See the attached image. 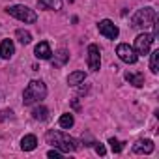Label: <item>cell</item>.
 Instances as JSON below:
<instances>
[{
  "instance_id": "5",
  "label": "cell",
  "mask_w": 159,
  "mask_h": 159,
  "mask_svg": "<svg viewBox=\"0 0 159 159\" xmlns=\"http://www.w3.org/2000/svg\"><path fill=\"white\" fill-rule=\"evenodd\" d=\"M152 43H153V36L152 34H139L137 38H135V52L137 54H148L150 52V47H152Z\"/></svg>"
},
{
  "instance_id": "3",
  "label": "cell",
  "mask_w": 159,
  "mask_h": 159,
  "mask_svg": "<svg viewBox=\"0 0 159 159\" xmlns=\"http://www.w3.org/2000/svg\"><path fill=\"white\" fill-rule=\"evenodd\" d=\"M155 19H157L155 10L148 6V8L139 10V11L131 17V26H133V28H150V26L155 23Z\"/></svg>"
},
{
  "instance_id": "25",
  "label": "cell",
  "mask_w": 159,
  "mask_h": 159,
  "mask_svg": "<svg viewBox=\"0 0 159 159\" xmlns=\"http://www.w3.org/2000/svg\"><path fill=\"white\" fill-rule=\"evenodd\" d=\"M73 109H77V111L81 109V105H79V101H77V99H73Z\"/></svg>"
},
{
  "instance_id": "20",
  "label": "cell",
  "mask_w": 159,
  "mask_h": 159,
  "mask_svg": "<svg viewBox=\"0 0 159 159\" xmlns=\"http://www.w3.org/2000/svg\"><path fill=\"white\" fill-rule=\"evenodd\" d=\"M150 69H152V73L159 71V51H153L150 54Z\"/></svg>"
},
{
  "instance_id": "17",
  "label": "cell",
  "mask_w": 159,
  "mask_h": 159,
  "mask_svg": "<svg viewBox=\"0 0 159 159\" xmlns=\"http://www.w3.org/2000/svg\"><path fill=\"white\" fill-rule=\"evenodd\" d=\"M32 118L38 120V122H45V120H49V109L43 107V105L34 107V111H32Z\"/></svg>"
},
{
  "instance_id": "26",
  "label": "cell",
  "mask_w": 159,
  "mask_h": 159,
  "mask_svg": "<svg viewBox=\"0 0 159 159\" xmlns=\"http://www.w3.org/2000/svg\"><path fill=\"white\" fill-rule=\"evenodd\" d=\"M67 2H73V0H67Z\"/></svg>"
},
{
  "instance_id": "15",
  "label": "cell",
  "mask_w": 159,
  "mask_h": 159,
  "mask_svg": "<svg viewBox=\"0 0 159 159\" xmlns=\"http://www.w3.org/2000/svg\"><path fill=\"white\" fill-rule=\"evenodd\" d=\"M38 6L41 10L58 11V10H62V0H38Z\"/></svg>"
},
{
  "instance_id": "16",
  "label": "cell",
  "mask_w": 159,
  "mask_h": 159,
  "mask_svg": "<svg viewBox=\"0 0 159 159\" xmlns=\"http://www.w3.org/2000/svg\"><path fill=\"white\" fill-rule=\"evenodd\" d=\"M36 146H38L36 135H25V137L21 139V148H23L25 152H32V150H36Z\"/></svg>"
},
{
  "instance_id": "23",
  "label": "cell",
  "mask_w": 159,
  "mask_h": 159,
  "mask_svg": "<svg viewBox=\"0 0 159 159\" xmlns=\"http://www.w3.org/2000/svg\"><path fill=\"white\" fill-rule=\"evenodd\" d=\"M8 118H13V111H2L0 112V120H8Z\"/></svg>"
},
{
  "instance_id": "10",
  "label": "cell",
  "mask_w": 159,
  "mask_h": 159,
  "mask_svg": "<svg viewBox=\"0 0 159 159\" xmlns=\"http://www.w3.org/2000/svg\"><path fill=\"white\" fill-rule=\"evenodd\" d=\"M153 142L150 139H144V140H139L135 146H133V153H152L153 152Z\"/></svg>"
},
{
  "instance_id": "8",
  "label": "cell",
  "mask_w": 159,
  "mask_h": 159,
  "mask_svg": "<svg viewBox=\"0 0 159 159\" xmlns=\"http://www.w3.org/2000/svg\"><path fill=\"white\" fill-rule=\"evenodd\" d=\"M98 28H99V34H103L107 39H116V38L120 36V30H118V26H116L112 21H109V19H103V21H99Z\"/></svg>"
},
{
  "instance_id": "21",
  "label": "cell",
  "mask_w": 159,
  "mask_h": 159,
  "mask_svg": "<svg viewBox=\"0 0 159 159\" xmlns=\"http://www.w3.org/2000/svg\"><path fill=\"white\" fill-rule=\"evenodd\" d=\"M109 144H111V150H112L114 153H120V152L124 150V142H120V140H118V139H114V137H112V139H109Z\"/></svg>"
},
{
  "instance_id": "11",
  "label": "cell",
  "mask_w": 159,
  "mask_h": 159,
  "mask_svg": "<svg viewBox=\"0 0 159 159\" xmlns=\"http://www.w3.org/2000/svg\"><path fill=\"white\" fill-rule=\"evenodd\" d=\"M124 77H125V81H127L129 84H133V86H137V88H142V86H144V75L139 73V71H135V73H133V71H127Z\"/></svg>"
},
{
  "instance_id": "12",
  "label": "cell",
  "mask_w": 159,
  "mask_h": 159,
  "mask_svg": "<svg viewBox=\"0 0 159 159\" xmlns=\"http://www.w3.org/2000/svg\"><path fill=\"white\" fill-rule=\"evenodd\" d=\"M67 60H69V52H67L66 49H58V51L54 52V58L51 60V64H52V67L58 69V67H62Z\"/></svg>"
},
{
  "instance_id": "19",
  "label": "cell",
  "mask_w": 159,
  "mask_h": 159,
  "mask_svg": "<svg viewBox=\"0 0 159 159\" xmlns=\"http://www.w3.org/2000/svg\"><path fill=\"white\" fill-rule=\"evenodd\" d=\"M15 38H17L23 45H28V43L32 41V34H30L28 30H25V28H19V30L15 32Z\"/></svg>"
},
{
  "instance_id": "18",
  "label": "cell",
  "mask_w": 159,
  "mask_h": 159,
  "mask_svg": "<svg viewBox=\"0 0 159 159\" xmlns=\"http://www.w3.org/2000/svg\"><path fill=\"white\" fill-rule=\"evenodd\" d=\"M58 124H60V127H64V129H69V127H73V124H75V118H73V114H69V112H64V114L60 116Z\"/></svg>"
},
{
  "instance_id": "2",
  "label": "cell",
  "mask_w": 159,
  "mask_h": 159,
  "mask_svg": "<svg viewBox=\"0 0 159 159\" xmlns=\"http://www.w3.org/2000/svg\"><path fill=\"white\" fill-rule=\"evenodd\" d=\"M47 96V86L43 81H30L28 86L25 88L23 92V103L28 107V105H36L39 103L41 99H45Z\"/></svg>"
},
{
  "instance_id": "1",
  "label": "cell",
  "mask_w": 159,
  "mask_h": 159,
  "mask_svg": "<svg viewBox=\"0 0 159 159\" xmlns=\"http://www.w3.org/2000/svg\"><path fill=\"white\" fill-rule=\"evenodd\" d=\"M45 140H47V144L54 146L62 153H69V152H75V150L81 148V142L77 139H73V137H69V135H66L62 131H54V129L45 133Z\"/></svg>"
},
{
  "instance_id": "4",
  "label": "cell",
  "mask_w": 159,
  "mask_h": 159,
  "mask_svg": "<svg viewBox=\"0 0 159 159\" xmlns=\"http://www.w3.org/2000/svg\"><path fill=\"white\" fill-rule=\"evenodd\" d=\"M6 11H8L11 17L23 21V23H36V21H38L36 11L30 10L28 6H21V4H17V6H10V8H6Z\"/></svg>"
},
{
  "instance_id": "13",
  "label": "cell",
  "mask_w": 159,
  "mask_h": 159,
  "mask_svg": "<svg viewBox=\"0 0 159 159\" xmlns=\"http://www.w3.org/2000/svg\"><path fill=\"white\" fill-rule=\"evenodd\" d=\"M15 54V45H13V41L11 39H4L2 43H0V56L2 58H11Z\"/></svg>"
},
{
  "instance_id": "22",
  "label": "cell",
  "mask_w": 159,
  "mask_h": 159,
  "mask_svg": "<svg viewBox=\"0 0 159 159\" xmlns=\"http://www.w3.org/2000/svg\"><path fill=\"white\" fill-rule=\"evenodd\" d=\"M94 148H96V153H99V155H105V153H107V152H105V146L99 144V142H94Z\"/></svg>"
},
{
  "instance_id": "7",
  "label": "cell",
  "mask_w": 159,
  "mask_h": 159,
  "mask_svg": "<svg viewBox=\"0 0 159 159\" xmlns=\"http://www.w3.org/2000/svg\"><path fill=\"white\" fill-rule=\"evenodd\" d=\"M101 67V51L96 43L88 45V69L92 71H99Z\"/></svg>"
},
{
  "instance_id": "9",
  "label": "cell",
  "mask_w": 159,
  "mask_h": 159,
  "mask_svg": "<svg viewBox=\"0 0 159 159\" xmlns=\"http://www.w3.org/2000/svg\"><path fill=\"white\" fill-rule=\"evenodd\" d=\"M34 54H36V58H39V60H51V56H52L51 45H49L47 41H39V43L36 45V49H34Z\"/></svg>"
},
{
  "instance_id": "24",
  "label": "cell",
  "mask_w": 159,
  "mask_h": 159,
  "mask_svg": "<svg viewBox=\"0 0 159 159\" xmlns=\"http://www.w3.org/2000/svg\"><path fill=\"white\" fill-rule=\"evenodd\" d=\"M47 155H49V157H54V159H58V157L62 155V152L54 148V150H49V152H47Z\"/></svg>"
},
{
  "instance_id": "6",
  "label": "cell",
  "mask_w": 159,
  "mask_h": 159,
  "mask_svg": "<svg viewBox=\"0 0 159 159\" xmlns=\"http://www.w3.org/2000/svg\"><path fill=\"white\" fill-rule=\"evenodd\" d=\"M116 54H118V58H120L122 62H125V64H135V62L139 60V54H137L135 49L129 47L127 43H120V45L116 47Z\"/></svg>"
},
{
  "instance_id": "14",
  "label": "cell",
  "mask_w": 159,
  "mask_h": 159,
  "mask_svg": "<svg viewBox=\"0 0 159 159\" xmlns=\"http://www.w3.org/2000/svg\"><path fill=\"white\" fill-rule=\"evenodd\" d=\"M84 81H86V73L84 71H73L67 77V84L69 86H79V84H83Z\"/></svg>"
}]
</instances>
